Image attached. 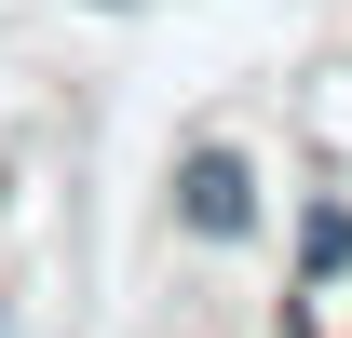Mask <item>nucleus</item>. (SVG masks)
<instances>
[{"label":"nucleus","mask_w":352,"mask_h":338,"mask_svg":"<svg viewBox=\"0 0 352 338\" xmlns=\"http://www.w3.org/2000/svg\"><path fill=\"white\" fill-rule=\"evenodd\" d=\"M352 271V203H311L298 216V284H339Z\"/></svg>","instance_id":"obj_2"},{"label":"nucleus","mask_w":352,"mask_h":338,"mask_svg":"<svg viewBox=\"0 0 352 338\" xmlns=\"http://www.w3.org/2000/svg\"><path fill=\"white\" fill-rule=\"evenodd\" d=\"M176 216H190L204 244H244V230H258V176H244V149H190V163H176Z\"/></svg>","instance_id":"obj_1"},{"label":"nucleus","mask_w":352,"mask_h":338,"mask_svg":"<svg viewBox=\"0 0 352 338\" xmlns=\"http://www.w3.org/2000/svg\"><path fill=\"white\" fill-rule=\"evenodd\" d=\"M95 14H122V0H95Z\"/></svg>","instance_id":"obj_3"}]
</instances>
